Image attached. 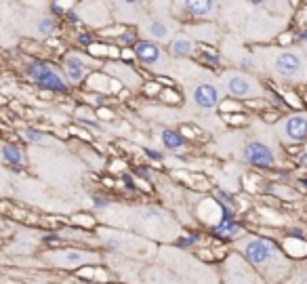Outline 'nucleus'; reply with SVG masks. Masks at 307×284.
Returning a JSON list of instances; mask_svg holds the SVG:
<instances>
[{
  "label": "nucleus",
  "mask_w": 307,
  "mask_h": 284,
  "mask_svg": "<svg viewBox=\"0 0 307 284\" xmlns=\"http://www.w3.org/2000/svg\"><path fill=\"white\" fill-rule=\"evenodd\" d=\"M242 257L248 261V263L267 280H280L282 276H286L291 270L289 259L282 255V251L278 249L276 242L267 238H246L238 244Z\"/></svg>",
  "instance_id": "1"
},
{
  "label": "nucleus",
  "mask_w": 307,
  "mask_h": 284,
  "mask_svg": "<svg viewBox=\"0 0 307 284\" xmlns=\"http://www.w3.org/2000/svg\"><path fill=\"white\" fill-rule=\"evenodd\" d=\"M26 74L34 84H38L40 89H47L53 93H65L68 91V82H65L63 74L55 68L53 63L47 61H28L26 63Z\"/></svg>",
  "instance_id": "2"
},
{
  "label": "nucleus",
  "mask_w": 307,
  "mask_h": 284,
  "mask_svg": "<svg viewBox=\"0 0 307 284\" xmlns=\"http://www.w3.org/2000/svg\"><path fill=\"white\" fill-rule=\"evenodd\" d=\"M221 84H223V91L232 97L238 99H251V97H261L263 93V86L257 78L244 74V72H225L221 76Z\"/></svg>",
  "instance_id": "3"
},
{
  "label": "nucleus",
  "mask_w": 307,
  "mask_h": 284,
  "mask_svg": "<svg viewBox=\"0 0 307 284\" xmlns=\"http://www.w3.org/2000/svg\"><path fill=\"white\" fill-rule=\"evenodd\" d=\"M133 55L143 65H147L149 70L158 72V74H164L170 68V61L164 55V51L156 45V42H151V40H137L135 47H133Z\"/></svg>",
  "instance_id": "4"
},
{
  "label": "nucleus",
  "mask_w": 307,
  "mask_h": 284,
  "mask_svg": "<svg viewBox=\"0 0 307 284\" xmlns=\"http://www.w3.org/2000/svg\"><path fill=\"white\" fill-rule=\"evenodd\" d=\"M223 282L225 284H263L261 274L248 263L240 259L238 255H232L223 270Z\"/></svg>",
  "instance_id": "5"
},
{
  "label": "nucleus",
  "mask_w": 307,
  "mask_h": 284,
  "mask_svg": "<svg viewBox=\"0 0 307 284\" xmlns=\"http://www.w3.org/2000/svg\"><path fill=\"white\" fill-rule=\"evenodd\" d=\"M272 72L284 80H297L305 76V61L295 51H278L272 59Z\"/></svg>",
  "instance_id": "6"
},
{
  "label": "nucleus",
  "mask_w": 307,
  "mask_h": 284,
  "mask_svg": "<svg viewBox=\"0 0 307 284\" xmlns=\"http://www.w3.org/2000/svg\"><path fill=\"white\" fill-rule=\"evenodd\" d=\"M242 158H244V162H248L251 166H257V168H272V166H276L274 149L267 143H263V141H248L242 147Z\"/></svg>",
  "instance_id": "7"
},
{
  "label": "nucleus",
  "mask_w": 307,
  "mask_h": 284,
  "mask_svg": "<svg viewBox=\"0 0 307 284\" xmlns=\"http://www.w3.org/2000/svg\"><path fill=\"white\" fill-rule=\"evenodd\" d=\"M189 101L198 110H213L221 103V93L213 82H198L189 89Z\"/></svg>",
  "instance_id": "8"
},
{
  "label": "nucleus",
  "mask_w": 307,
  "mask_h": 284,
  "mask_svg": "<svg viewBox=\"0 0 307 284\" xmlns=\"http://www.w3.org/2000/svg\"><path fill=\"white\" fill-rule=\"evenodd\" d=\"M51 261L59 268H68V270H74L78 266H84V263H97L99 261V255H95L93 251H78V249H70V251H59L55 255H51Z\"/></svg>",
  "instance_id": "9"
},
{
  "label": "nucleus",
  "mask_w": 307,
  "mask_h": 284,
  "mask_svg": "<svg viewBox=\"0 0 307 284\" xmlns=\"http://www.w3.org/2000/svg\"><path fill=\"white\" fill-rule=\"evenodd\" d=\"M280 133L286 141L301 143L307 139V114H291L280 122Z\"/></svg>",
  "instance_id": "10"
},
{
  "label": "nucleus",
  "mask_w": 307,
  "mask_h": 284,
  "mask_svg": "<svg viewBox=\"0 0 307 284\" xmlns=\"http://www.w3.org/2000/svg\"><path fill=\"white\" fill-rule=\"evenodd\" d=\"M63 72H65V78L70 82H82L89 74V65H86L84 57L78 55V53H68L63 57Z\"/></svg>",
  "instance_id": "11"
},
{
  "label": "nucleus",
  "mask_w": 307,
  "mask_h": 284,
  "mask_svg": "<svg viewBox=\"0 0 307 284\" xmlns=\"http://www.w3.org/2000/svg\"><path fill=\"white\" fill-rule=\"evenodd\" d=\"M183 9L194 19H213L219 5L213 0H189V3H183Z\"/></svg>",
  "instance_id": "12"
},
{
  "label": "nucleus",
  "mask_w": 307,
  "mask_h": 284,
  "mask_svg": "<svg viewBox=\"0 0 307 284\" xmlns=\"http://www.w3.org/2000/svg\"><path fill=\"white\" fill-rule=\"evenodd\" d=\"M0 160L11 164V166H26V154L24 149L15 143H9V141H0Z\"/></svg>",
  "instance_id": "13"
},
{
  "label": "nucleus",
  "mask_w": 307,
  "mask_h": 284,
  "mask_svg": "<svg viewBox=\"0 0 307 284\" xmlns=\"http://www.w3.org/2000/svg\"><path fill=\"white\" fill-rule=\"evenodd\" d=\"M168 53L172 57H179V59H185V57H191L194 55V40L187 38V36H179L170 42L168 47Z\"/></svg>",
  "instance_id": "14"
},
{
  "label": "nucleus",
  "mask_w": 307,
  "mask_h": 284,
  "mask_svg": "<svg viewBox=\"0 0 307 284\" xmlns=\"http://www.w3.org/2000/svg\"><path fill=\"white\" fill-rule=\"evenodd\" d=\"M160 141H162V145L166 147V149H170V152H179V149H183L185 147V137L179 133V130H172V128H164L162 133H160Z\"/></svg>",
  "instance_id": "15"
},
{
  "label": "nucleus",
  "mask_w": 307,
  "mask_h": 284,
  "mask_svg": "<svg viewBox=\"0 0 307 284\" xmlns=\"http://www.w3.org/2000/svg\"><path fill=\"white\" fill-rule=\"evenodd\" d=\"M145 34L151 38V40H158V42H164V40H168L170 38V28H168V24L166 21H160V19H154V21H149L147 24V28H145Z\"/></svg>",
  "instance_id": "16"
},
{
  "label": "nucleus",
  "mask_w": 307,
  "mask_h": 284,
  "mask_svg": "<svg viewBox=\"0 0 307 284\" xmlns=\"http://www.w3.org/2000/svg\"><path fill=\"white\" fill-rule=\"evenodd\" d=\"M213 234L217 238H238L242 234V228L238 225V221H219L213 228Z\"/></svg>",
  "instance_id": "17"
},
{
  "label": "nucleus",
  "mask_w": 307,
  "mask_h": 284,
  "mask_svg": "<svg viewBox=\"0 0 307 284\" xmlns=\"http://www.w3.org/2000/svg\"><path fill=\"white\" fill-rule=\"evenodd\" d=\"M21 137L30 143H53V139L38 128H21Z\"/></svg>",
  "instance_id": "18"
},
{
  "label": "nucleus",
  "mask_w": 307,
  "mask_h": 284,
  "mask_svg": "<svg viewBox=\"0 0 307 284\" xmlns=\"http://www.w3.org/2000/svg\"><path fill=\"white\" fill-rule=\"evenodd\" d=\"M38 34L40 36H51V34H55V30H57V21H55V17H42L40 21H38Z\"/></svg>",
  "instance_id": "19"
},
{
  "label": "nucleus",
  "mask_w": 307,
  "mask_h": 284,
  "mask_svg": "<svg viewBox=\"0 0 307 284\" xmlns=\"http://www.w3.org/2000/svg\"><path fill=\"white\" fill-rule=\"evenodd\" d=\"M215 202L221 206V209H227V211H236V202L232 200V196L225 194L223 190H215Z\"/></svg>",
  "instance_id": "20"
},
{
  "label": "nucleus",
  "mask_w": 307,
  "mask_h": 284,
  "mask_svg": "<svg viewBox=\"0 0 307 284\" xmlns=\"http://www.w3.org/2000/svg\"><path fill=\"white\" fill-rule=\"evenodd\" d=\"M160 99L164 101V103H170V105H179L181 103V95L177 93V91H162L160 93Z\"/></svg>",
  "instance_id": "21"
},
{
  "label": "nucleus",
  "mask_w": 307,
  "mask_h": 284,
  "mask_svg": "<svg viewBox=\"0 0 307 284\" xmlns=\"http://www.w3.org/2000/svg\"><path fill=\"white\" fill-rule=\"evenodd\" d=\"M118 42H120V45H133V47H135L137 36H135V32L126 30V32H120V34H118Z\"/></svg>",
  "instance_id": "22"
},
{
  "label": "nucleus",
  "mask_w": 307,
  "mask_h": 284,
  "mask_svg": "<svg viewBox=\"0 0 307 284\" xmlns=\"http://www.w3.org/2000/svg\"><path fill=\"white\" fill-rule=\"evenodd\" d=\"M107 49H109V47H105V45H97V42H93V45L89 47V53L95 55V57H99V55H107Z\"/></svg>",
  "instance_id": "23"
},
{
  "label": "nucleus",
  "mask_w": 307,
  "mask_h": 284,
  "mask_svg": "<svg viewBox=\"0 0 307 284\" xmlns=\"http://www.w3.org/2000/svg\"><path fill=\"white\" fill-rule=\"evenodd\" d=\"M240 65H242L244 70L255 72V70H257V59H253V57H242V59H240Z\"/></svg>",
  "instance_id": "24"
},
{
  "label": "nucleus",
  "mask_w": 307,
  "mask_h": 284,
  "mask_svg": "<svg viewBox=\"0 0 307 284\" xmlns=\"http://www.w3.org/2000/svg\"><path fill=\"white\" fill-rule=\"evenodd\" d=\"M202 61H206V63H210V65H217L219 63V57L215 55V53H210L208 49H202V57H200Z\"/></svg>",
  "instance_id": "25"
},
{
  "label": "nucleus",
  "mask_w": 307,
  "mask_h": 284,
  "mask_svg": "<svg viewBox=\"0 0 307 284\" xmlns=\"http://www.w3.org/2000/svg\"><path fill=\"white\" fill-rule=\"evenodd\" d=\"M93 206L95 209H105V206H109V198H107V196H95Z\"/></svg>",
  "instance_id": "26"
},
{
  "label": "nucleus",
  "mask_w": 307,
  "mask_h": 284,
  "mask_svg": "<svg viewBox=\"0 0 307 284\" xmlns=\"http://www.w3.org/2000/svg\"><path fill=\"white\" fill-rule=\"evenodd\" d=\"M78 40H80V45H86V47H91V45H93V36H91L89 32H86V34H80Z\"/></svg>",
  "instance_id": "27"
},
{
  "label": "nucleus",
  "mask_w": 307,
  "mask_h": 284,
  "mask_svg": "<svg viewBox=\"0 0 307 284\" xmlns=\"http://www.w3.org/2000/svg\"><path fill=\"white\" fill-rule=\"evenodd\" d=\"M194 242H198V236H196V234H194V236H187V238H181V240H179V244H181V247H189V244H194Z\"/></svg>",
  "instance_id": "28"
},
{
  "label": "nucleus",
  "mask_w": 307,
  "mask_h": 284,
  "mask_svg": "<svg viewBox=\"0 0 307 284\" xmlns=\"http://www.w3.org/2000/svg\"><path fill=\"white\" fill-rule=\"evenodd\" d=\"M145 154H147L149 158H154V160H162V154H160V152H154V149H145Z\"/></svg>",
  "instance_id": "29"
},
{
  "label": "nucleus",
  "mask_w": 307,
  "mask_h": 284,
  "mask_svg": "<svg viewBox=\"0 0 307 284\" xmlns=\"http://www.w3.org/2000/svg\"><path fill=\"white\" fill-rule=\"evenodd\" d=\"M297 38H299V42H305V45H307V30H301L297 34Z\"/></svg>",
  "instance_id": "30"
},
{
  "label": "nucleus",
  "mask_w": 307,
  "mask_h": 284,
  "mask_svg": "<svg viewBox=\"0 0 307 284\" xmlns=\"http://www.w3.org/2000/svg\"><path fill=\"white\" fill-rule=\"evenodd\" d=\"M147 93H158V84H147Z\"/></svg>",
  "instance_id": "31"
},
{
  "label": "nucleus",
  "mask_w": 307,
  "mask_h": 284,
  "mask_svg": "<svg viewBox=\"0 0 307 284\" xmlns=\"http://www.w3.org/2000/svg\"><path fill=\"white\" fill-rule=\"evenodd\" d=\"M301 166L307 168V154H301Z\"/></svg>",
  "instance_id": "32"
}]
</instances>
